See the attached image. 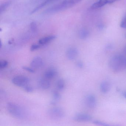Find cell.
Returning <instances> with one entry per match:
<instances>
[{"label": "cell", "mask_w": 126, "mask_h": 126, "mask_svg": "<svg viewBox=\"0 0 126 126\" xmlns=\"http://www.w3.org/2000/svg\"><path fill=\"white\" fill-rule=\"evenodd\" d=\"M100 89L103 93H107L110 89V85L107 81H103L100 85Z\"/></svg>", "instance_id": "cell-14"}, {"label": "cell", "mask_w": 126, "mask_h": 126, "mask_svg": "<svg viewBox=\"0 0 126 126\" xmlns=\"http://www.w3.org/2000/svg\"><path fill=\"white\" fill-rule=\"evenodd\" d=\"M12 0H8L5 2H4L0 5V12L1 14L2 13L4 12L9 7V6L12 3Z\"/></svg>", "instance_id": "cell-17"}, {"label": "cell", "mask_w": 126, "mask_h": 126, "mask_svg": "<svg viewBox=\"0 0 126 126\" xmlns=\"http://www.w3.org/2000/svg\"><path fill=\"white\" fill-rule=\"evenodd\" d=\"M23 69L24 70L26 71H27L31 73H34L35 72V70L33 68L29 67L23 66L22 67Z\"/></svg>", "instance_id": "cell-26"}, {"label": "cell", "mask_w": 126, "mask_h": 126, "mask_svg": "<svg viewBox=\"0 0 126 126\" xmlns=\"http://www.w3.org/2000/svg\"><path fill=\"white\" fill-rule=\"evenodd\" d=\"M73 119L77 122H88L92 120V117L87 114L80 113L75 115Z\"/></svg>", "instance_id": "cell-6"}, {"label": "cell", "mask_w": 126, "mask_h": 126, "mask_svg": "<svg viewBox=\"0 0 126 126\" xmlns=\"http://www.w3.org/2000/svg\"><path fill=\"white\" fill-rule=\"evenodd\" d=\"M23 88L24 90H25L26 92H27L31 93L33 92V88L31 86H29V84L27 85L26 86L24 87Z\"/></svg>", "instance_id": "cell-25"}, {"label": "cell", "mask_w": 126, "mask_h": 126, "mask_svg": "<svg viewBox=\"0 0 126 126\" xmlns=\"http://www.w3.org/2000/svg\"><path fill=\"white\" fill-rule=\"evenodd\" d=\"M29 81V79L28 78L23 76H16L12 80V82L13 84L17 86L23 87L28 85Z\"/></svg>", "instance_id": "cell-5"}, {"label": "cell", "mask_w": 126, "mask_h": 126, "mask_svg": "<svg viewBox=\"0 0 126 126\" xmlns=\"http://www.w3.org/2000/svg\"><path fill=\"white\" fill-rule=\"evenodd\" d=\"M112 48V46L111 45H108L107 46L106 48L108 49H111Z\"/></svg>", "instance_id": "cell-29"}, {"label": "cell", "mask_w": 126, "mask_h": 126, "mask_svg": "<svg viewBox=\"0 0 126 126\" xmlns=\"http://www.w3.org/2000/svg\"><path fill=\"white\" fill-rule=\"evenodd\" d=\"M56 0H46L45 1H43L42 3L40 4L39 6L36 7V8L32 11V12H31V14H33V13H35L38 10H39L41 8L43 7H44L46 6V5L49 4L50 3H52V2H53V1Z\"/></svg>", "instance_id": "cell-15"}, {"label": "cell", "mask_w": 126, "mask_h": 126, "mask_svg": "<svg viewBox=\"0 0 126 126\" xmlns=\"http://www.w3.org/2000/svg\"><path fill=\"white\" fill-rule=\"evenodd\" d=\"M7 109L10 114L18 119H23L26 117L25 111L21 107L16 104L9 103L7 104Z\"/></svg>", "instance_id": "cell-3"}, {"label": "cell", "mask_w": 126, "mask_h": 126, "mask_svg": "<svg viewBox=\"0 0 126 126\" xmlns=\"http://www.w3.org/2000/svg\"><path fill=\"white\" fill-rule=\"evenodd\" d=\"M93 123L95 125L99 126H123L118 125H113L110 124L100 121L95 120L93 121Z\"/></svg>", "instance_id": "cell-18"}, {"label": "cell", "mask_w": 126, "mask_h": 126, "mask_svg": "<svg viewBox=\"0 0 126 126\" xmlns=\"http://www.w3.org/2000/svg\"><path fill=\"white\" fill-rule=\"evenodd\" d=\"M30 28L31 31L33 33H36L37 31V26L35 22H32L30 24Z\"/></svg>", "instance_id": "cell-20"}, {"label": "cell", "mask_w": 126, "mask_h": 126, "mask_svg": "<svg viewBox=\"0 0 126 126\" xmlns=\"http://www.w3.org/2000/svg\"><path fill=\"white\" fill-rule=\"evenodd\" d=\"M82 0H64L60 3L49 8L46 10V13H53L64 10L73 6Z\"/></svg>", "instance_id": "cell-2"}, {"label": "cell", "mask_w": 126, "mask_h": 126, "mask_svg": "<svg viewBox=\"0 0 126 126\" xmlns=\"http://www.w3.org/2000/svg\"><path fill=\"white\" fill-rule=\"evenodd\" d=\"M107 4H108V0H99L92 4L91 8L92 9H98Z\"/></svg>", "instance_id": "cell-12"}, {"label": "cell", "mask_w": 126, "mask_h": 126, "mask_svg": "<svg viewBox=\"0 0 126 126\" xmlns=\"http://www.w3.org/2000/svg\"><path fill=\"white\" fill-rule=\"evenodd\" d=\"M8 62L7 61L1 60L0 62V68L4 69L8 66Z\"/></svg>", "instance_id": "cell-22"}, {"label": "cell", "mask_w": 126, "mask_h": 126, "mask_svg": "<svg viewBox=\"0 0 126 126\" xmlns=\"http://www.w3.org/2000/svg\"><path fill=\"white\" fill-rule=\"evenodd\" d=\"M44 62L43 59L40 57H36L33 59L30 63L33 68L37 69L40 68L43 65Z\"/></svg>", "instance_id": "cell-8"}, {"label": "cell", "mask_w": 126, "mask_h": 126, "mask_svg": "<svg viewBox=\"0 0 126 126\" xmlns=\"http://www.w3.org/2000/svg\"><path fill=\"white\" fill-rule=\"evenodd\" d=\"M56 38V36L54 35H49L40 39L38 41V43L41 46L46 45L55 39Z\"/></svg>", "instance_id": "cell-11"}, {"label": "cell", "mask_w": 126, "mask_h": 126, "mask_svg": "<svg viewBox=\"0 0 126 126\" xmlns=\"http://www.w3.org/2000/svg\"><path fill=\"white\" fill-rule=\"evenodd\" d=\"M57 73V72L55 69L54 68H49L44 73V78L48 80L52 79L55 77Z\"/></svg>", "instance_id": "cell-10"}, {"label": "cell", "mask_w": 126, "mask_h": 126, "mask_svg": "<svg viewBox=\"0 0 126 126\" xmlns=\"http://www.w3.org/2000/svg\"><path fill=\"white\" fill-rule=\"evenodd\" d=\"M124 53L126 54V46L124 47Z\"/></svg>", "instance_id": "cell-31"}, {"label": "cell", "mask_w": 126, "mask_h": 126, "mask_svg": "<svg viewBox=\"0 0 126 126\" xmlns=\"http://www.w3.org/2000/svg\"><path fill=\"white\" fill-rule=\"evenodd\" d=\"M41 45L40 44H33L30 47V51H34L35 50H37L38 49L40 48Z\"/></svg>", "instance_id": "cell-23"}, {"label": "cell", "mask_w": 126, "mask_h": 126, "mask_svg": "<svg viewBox=\"0 0 126 126\" xmlns=\"http://www.w3.org/2000/svg\"><path fill=\"white\" fill-rule=\"evenodd\" d=\"M85 103L88 108L91 109H94L97 104V101L95 96L92 94L87 95L85 100Z\"/></svg>", "instance_id": "cell-7"}, {"label": "cell", "mask_w": 126, "mask_h": 126, "mask_svg": "<svg viewBox=\"0 0 126 126\" xmlns=\"http://www.w3.org/2000/svg\"><path fill=\"white\" fill-rule=\"evenodd\" d=\"M118 0H108V4H110Z\"/></svg>", "instance_id": "cell-28"}, {"label": "cell", "mask_w": 126, "mask_h": 126, "mask_svg": "<svg viewBox=\"0 0 126 126\" xmlns=\"http://www.w3.org/2000/svg\"></svg>", "instance_id": "cell-34"}, {"label": "cell", "mask_w": 126, "mask_h": 126, "mask_svg": "<svg viewBox=\"0 0 126 126\" xmlns=\"http://www.w3.org/2000/svg\"><path fill=\"white\" fill-rule=\"evenodd\" d=\"M89 32L87 29H83L79 32V36L81 39L85 40L89 37Z\"/></svg>", "instance_id": "cell-16"}, {"label": "cell", "mask_w": 126, "mask_h": 126, "mask_svg": "<svg viewBox=\"0 0 126 126\" xmlns=\"http://www.w3.org/2000/svg\"><path fill=\"white\" fill-rule=\"evenodd\" d=\"M57 86L59 90H63L65 87V82L64 80L63 79H59L57 81Z\"/></svg>", "instance_id": "cell-19"}, {"label": "cell", "mask_w": 126, "mask_h": 126, "mask_svg": "<svg viewBox=\"0 0 126 126\" xmlns=\"http://www.w3.org/2000/svg\"><path fill=\"white\" fill-rule=\"evenodd\" d=\"M109 66L115 72L126 69V57L121 55H114L109 61Z\"/></svg>", "instance_id": "cell-1"}, {"label": "cell", "mask_w": 126, "mask_h": 126, "mask_svg": "<svg viewBox=\"0 0 126 126\" xmlns=\"http://www.w3.org/2000/svg\"><path fill=\"white\" fill-rule=\"evenodd\" d=\"M98 27V28L100 29H102L104 28V26L103 24H100Z\"/></svg>", "instance_id": "cell-30"}, {"label": "cell", "mask_w": 126, "mask_h": 126, "mask_svg": "<svg viewBox=\"0 0 126 126\" xmlns=\"http://www.w3.org/2000/svg\"><path fill=\"white\" fill-rule=\"evenodd\" d=\"M40 87L43 89H47L50 86V83L49 80L46 79H42L39 81Z\"/></svg>", "instance_id": "cell-13"}, {"label": "cell", "mask_w": 126, "mask_h": 126, "mask_svg": "<svg viewBox=\"0 0 126 126\" xmlns=\"http://www.w3.org/2000/svg\"><path fill=\"white\" fill-rule=\"evenodd\" d=\"M2 43H1V41H0V48H1V47H2Z\"/></svg>", "instance_id": "cell-33"}, {"label": "cell", "mask_w": 126, "mask_h": 126, "mask_svg": "<svg viewBox=\"0 0 126 126\" xmlns=\"http://www.w3.org/2000/svg\"><path fill=\"white\" fill-rule=\"evenodd\" d=\"M76 65L78 67L80 68H82L83 67V63L81 61H78L76 63Z\"/></svg>", "instance_id": "cell-27"}, {"label": "cell", "mask_w": 126, "mask_h": 126, "mask_svg": "<svg viewBox=\"0 0 126 126\" xmlns=\"http://www.w3.org/2000/svg\"><path fill=\"white\" fill-rule=\"evenodd\" d=\"M78 54V51L76 48H70L68 49L66 52L67 57L70 60L75 59Z\"/></svg>", "instance_id": "cell-9"}, {"label": "cell", "mask_w": 126, "mask_h": 126, "mask_svg": "<svg viewBox=\"0 0 126 126\" xmlns=\"http://www.w3.org/2000/svg\"><path fill=\"white\" fill-rule=\"evenodd\" d=\"M48 114L50 117L54 119H59L63 117L64 112L60 107H53L48 111Z\"/></svg>", "instance_id": "cell-4"}, {"label": "cell", "mask_w": 126, "mask_h": 126, "mask_svg": "<svg viewBox=\"0 0 126 126\" xmlns=\"http://www.w3.org/2000/svg\"><path fill=\"white\" fill-rule=\"evenodd\" d=\"M120 27L123 29H126V16L123 18L120 24Z\"/></svg>", "instance_id": "cell-24"}, {"label": "cell", "mask_w": 126, "mask_h": 126, "mask_svg": "<svg viewBox=\"0 0 126 126\" xmlns=\"http://www.w3.org/2000/svg\"><path fill=\"white\" fill-rule=\"evenodd\" d=\"M124 97L126 99V91L124 93Z\"/></svg>", "instance_id": "cell-32"}, {"label": "cell", "mask_w": 126, "mask_h": 126, "mask_svg": "<svg viewBox=\"0 0 126 126\" xmlns=\"http://www.w3.org/2000/svg\"><path fill=\"white\" fill-rule=\"evenodd\" d=\"M53 98L54 101H58L60 98L61 95L57 91H54L53 92Z\"/></svg>", "instance_id": "cell-21"}]
</instances>
